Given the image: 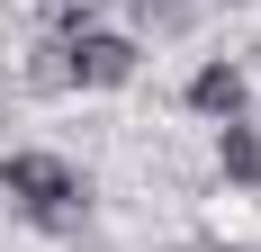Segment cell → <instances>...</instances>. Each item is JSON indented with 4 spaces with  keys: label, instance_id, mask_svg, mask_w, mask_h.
<instances>
[{
    "label": "cell",
    "instance_id": "277c9868",
    "mask_svg": "<svg viewBox=\"0 0 261 252\" xmlns=\"http://www.w3.org/2000/svg\"><path fill=\"white\" fill-rule=\"evenodd\" d=\"M216 162H225V180L234 189H261V135L243 117H225V135H216Z\"/></svg>",
    "mask_w": 261,
    "mask_h": 252
},
{
    "label": "cell",
    "instance_id": "3957f363",
    "mask_svg": "<svg viewBox=\"0 0 261 252\" xmlns=\"http://www.w3.org/2000/svg\"><path fill=\"white\" fill-rule=\"evenodd\" d=\"M189 108L198 117H243V72L234 63H198L189 72Z\"/></svg>",
    "mask_w": 261,
    "mask_h": 252
},
{
    "label": "cell",
    "instance_id": "7a4b0ae2",
    "mask_svg": "<svg viewBox=\"0 0 261 252\" xmlns=\"http://www.w3.org/2000/svg\"><path fill=\"white\" fill-rule=\"evenodd\" d=\"M63 72H72V90H117V81H135V45L108 36V27H72L63 36Z\"/></svg>",
    "mask_w": 261,
    "mask_h": 252
},
{
    "label": "cell",
    "instance_id": "5b68a950",
    "mask_svg": "<svg viewBox=\"0 0 261 252\" xmlns=\"http://www.w3.org/2000/svg\"><path fill=\"white\" fill-rule=\"evenodd\" d=\"M27 81H36V90H72V72H63V45H36V63H27Z\"/></svg>",
    "mask_w": 261,
    "mask_h": 252
},
{
    "label": "cell",
    "instance_id": "6da1fadb",
    "mask_svg": "<svg viewBox=\"0 0 261 252\" xmlns=\"http://www.w3.org/2000/svg\"><path fill=\"white\" fill-rule=\"evenodd\" d=\"M0 189L36 216V225H54V234L81 225V171L54 162V153H9V162H0Z\"/></svg>",
    "mask_w": 261,
    "mask_h": 252
},
{
    "label": "cell",
    "instance_id": "8992f818",
    "mask_svg": "<svg viewBox=\"0 0 261 252\" xmlns=\"http://www.w3.org/2000/svg\"><path fill=\"white\" fill-rule=\"evenodd\" d=\"M45 18H54V27H81V18H90V0H45Z\"/></svg>",
    "mask_w": 261,
    "mask_h": 252
}]
</instances>
